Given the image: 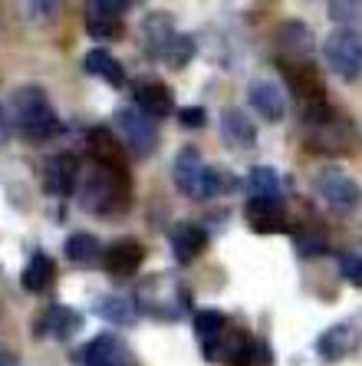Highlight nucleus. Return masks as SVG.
I'll list each match as a JSON object with an SVG mask.
<instances>
[{"label":"nucleus","mask_w":362,"mask_h":366,"mask_svg":"<svg viewBox=\"0 0 362 366\" xmlns=\"http://www.w3.org/2000/svg\"><path fill=\"white\" fill-rule=\"evenodd\" d=\"M139 0H96V7H102L106 14H112V17H122L129 7H135Z\"/></svg>","instance_id":"f704fd0d"},{"label":"nucleus","mask_w":362,"mask_h":366,"mask_svg":"<svg viewBox=\"0 0 362 366\" xmlns=\"http://www.w3.org/2000/svg\"><path fill=\"white\" fill-rule=\"evenodd\" d=\"M10 106H14V119H17L20 136L30 139V142H46V139H53L59 132V116L40 86L14 89Z\"/></svg>","instance_id":"f03ea898"},{"label":"nucleus","mask_w":362,"mask_h":366,"mask_svg":"<svg viewBox=\"0 0 362 366\" xmlns=\"http://www.w3.org/2000/svg\"><path fill=\"white\" fill-rule=\"evenodd\" d=\"M86 152L93 155V165H102V169H126V162H122V142L116 139V132H112L109 126L89 129Z\"/></svg>","instance_id":"f8f14e48"},{"label":"nucleus","mask_w":362,"mask_h":366,"mask_svg":"<svg viewBox=\"0 0 362 366\" xmlns=\"http://www.w3.org/2000/svg\"><path fill=\"white\" fill-rule=\"evenodd\" d=\"M247 224L257 234H280L286 228L283 204L270 202V198H251V204H247Z\"/></svg>","instance_id":"dca6fc26"},{"label":"nucleus","mask_w":362,"mask_h":366,"mask_svg":"<svg viewBox=\"0 0 362 366\" xmlns=\"http://www.w3.org/2000/svg\"><path fill=\"white\" fill-rule=\"evenodd\" d=\"M76 182H79V159L73 152H56L46 162V192L50 195H59V198L73 195Z\"/></svg>","instance_id":"9b49d317"},{"label":"nucleus","mask_w":362,"mask_h":366,"mask_svg":"<svg viewBox=\"0 0 362 366\" xmlns=\"http://www.w3.org/2000/svg\"><path fill=\"white\" fill-rule=\"evenodd\" d=\"M339 267H343V277L353 287H362V257L359 254H343L339 257Z\"/></svg>","instance_id":"2f4dec72"},{"label":"nucleus","mask_w":362,"mask_h":366,"mask_svg":"<svg viewBox=\"0 0 362 366\" xmlns=\"http://www.w3.org/2000/svg\"><path fill=\"white\" fill-rule=\"evenodd\" d=\"M135 109H142L149 119H169L175 112V96L161 83H139L135 86Z\"/></svg>","instance_id":"4468645a"},{"label":"nucleus","mask_w":362,"mask_h":366,"mask_svg":"<svg viewBox=\"0 0 362 366\" xmlns=\"http://www.w3.org/2000/svg\"><path fill=\"white\" fill-rule=\"evenodd\" d=\"M79 360H83V366H129L126 347H122L116 337H109V333L93 337V340L83 347Z\"/></svg>","instance_id":"2eb2a0df"},{"label":"nucleus","mask_w":362,"mask_h":366,"mask_svg":"<svg viewBox=\"0 0 362 366\" xmlns=\"http://www.w3.org/2000/svg\"><path fill=\"white\" fill-rule=\"evenodd\" d=\"M356 340H359V337H356L353 324H336L316 340V353H320L323 360H343L356 350Z\"/></svg>","instance_id":"aec40b11"},{"label":"nucleus","mask_w":362,"mask_h":366,"mask_svg":"<svg viewBox=\"0 0 362 366\" xmlns=\"http://www.w3.org/2000/svg\"><path fill=\"white\" fill-rule=\"evenodd\" d=\"M102 261H106V271H109L112 277H129V274H135L142 267L145 247L139 244V241H116L112 247H106Z\"/></svg>","instance_id":"f3484780"},{"label":"nucleus","mask_w":362,"mask_h":366,"mask_svg":"<svg viewBox=\"0 0 362 366\" xmlns=\"http://www.w3.org/2000/svg\"><path fill=\"white\" fill-rule=\"evenodd\" d=\"M171 36H175V26L169 24V14H152V17L145 20V26H142L145 53H152V56H161Z\"/></svg>","instance_id":"5701e85b"},{"label":"nucleus","mask_w":362,"mask_h":366,"mask_svg":"<svg viewBox=\"0 0 362 366\" xmlns=\"http://www.w3.org/2000/svg\"><path fill=\"white\" fill-rule=\"evenodd\" d=\"M116 129H119V136H122V142L129 145V152L139 155V159H149L161 142L155 122L149 119L142 109H119L116 112Z\"/></svg>","instance_id":"39448f33"},{"label":"nucleus","mask_w":362,"mask_h":366,"mask_svg":"<svg viewBox=\"0 0 362 366\" xmlns=\"http://www.w3.org/2000/svg\"><path fill=\"white\" fill-rule=\"evenodd\" d=\"M83 330V314L73 307L50 304L46 310H40V317L34 320L36 337H53V340H69L73 333Z\"/></svg>","instance_id":"1a4fd4ad"},{"label":"nucleus","mask_w":362,"mask_h":366,"mask_svg":"<svg viewBox=\"0 0 362 366\" xmlns=\"http://www.w3.org/2000/svg\"><path fill=\"white\" fill-rule=\"evenodd\" d=\"M296 247H300L303 254H320L323 247H326V241H323V234H316V231H296Z\"/></svg>","instance_id":"473e14b6"},{"label":"nucleus","mask_w":362,"mask_h":366,"mask_svg":"<svg viewBox=\"0 0 362 366\" xmlns=\"http://www.w3.org/2000/svg\"><path fill=\"white\" fill-rule=\"evenodd\" d=\"M96 314L112 320L119 327H132L135 324V307L126 297H99L96 300Z\"/></svg>","instance_id":"cd10ccee"},{"label":"nucleus","mask_w":362,"mask_h":366,"mask_svg":"<svg viewBox=\"0 0 362 366\" xmlns=\"http://www.w3.org/2000/svg\"><path fill=\"white\" fill-rule=\"evenodd\" d=\"M129 198H132V185H129V169H102L93 165V172L86 175L83 188H79V202L86 212L99 214V218H112V214L129 212Z\"/></svg>","instance_id":"f257e3e1"},{"label":"nucleus","mask_w":362,"mask_h":366,"mask_svg":"<svg viewBox=\"0 0 362 366\" xmlns=\"http://www.w3.org/2000/svg\"><path fill=\"white\" fill-rule=\"evenodd\" d=\"M10 139V119H7V109L0 106V145Z\"/></svg>","instance_id":"c9c22d12"},{"label":"nucleus","mask_w":362,"mask_h":366,"mask_svg":"<svg viewBox=\"0 0 362 366\" xmlns=\"http://www.w3.org/2000/svg\"><path fill=\"white\" fill-rule=\"evenodd\" d=\"M247 188H251V198H270V202H280V192H283L280 175L273 169H267V165L251 169V175H247Z\"/></svg>","instance_id":"bb28decb"},{"label":"nucleus","mask_w":362,"mask_h":366,"mask_svg":"<svg viewBox=\"0 0 362 366\" xmlns=\"http://www.w3.org/2000/svg\"><path fill=\"white\" fill-rule=\"evenodd\" d=\"M20 284H24L26 294H43V290H50L56 284V261L50 254H34L30 257V264L24 267L20 274Z\"/></svg>","instance_id":"6ab92c4d"},{"label":"nucleus","mask_w":362,"mask_h":366,"mask_svg":"<svg viewBox=\"0 0 362 366\" xmlns=\"http://www.w3.org/2000/svg\"><path fill=\"white\" fill-rule=\"evenodd\" d=\"M139 304L149 310L152 317H161V320H178L181 310L188 304V294L181 290V284H171L169 287H159V274L152 281H145L142 290H139Z\"/></svg>","instance_id":"6e6552de"},{"label":"nucleus","mask_w":362,"mask_h":366,"mask_svg":"<svg viewBox=\"0 0 362 366\" xmlns=\"http://www.w3.org/2000/svg\"><path fill=\"white\" fill-rule=\"evenodd\" d=\"M221 129H224V139L234 145H253L257 142V129H253V122L247 119L241 109H224V116H221Z\"/></svg>","instance_id":"393cba45"},{"label":"nucleus","mask_w":362,"mask_h":366,"mask_svg":"<svg viewBox=\"0 0 362 366\" xmlns=\"http://www.w3.org/2000/svg\"><path fill=\"white\" fill-rule=\"evenodd\" d=\"M326 7L339 24H349V20H356L362 14V0H326Z\"/></svg>","instance_id":"7c9ffc66"},{"label":"nucleus","mask_w":362,"mask_h":366,"mask_svg":"<svg viewBox=\"0 0 362 366\" xmlns=\"http://www.w3.org/2000/svg\"><path fill=\"white\" fill-rule=\"evenodd\" d=\"M83 66H86V73H93V76H99V79H106L109 86H126V66L112 56L109 50H102V46H96V50H89L86 53V60H83Z\"/></svg>","instance_id":"412c9836"},{"label":"nucleus","mask_w":362,"mask_h":366,"mask_svg":"<svg viewBox=\"0 0 362 366\" xmlns=\"http://www.w3.org/2000/svg\"><path fill=\"white\" fill-rule=\"evenodd\" d=\"M63 251H66V257L73 261V264L86 267L93 264L96 257H99V241H96V234H89V231H73L66 238V244H63Z\"/></svg>","instance_id":"a878e982"},{"label":"nucleus","mask_w":362,"mask_h":366,"mask_svg":"<svg viewBox=\"0 0 362 366\" xmlns=\"http://www.w3.org/2000/svg\"><path fill=\"white\" fill-rule=\"evenodd\" d=\"M86 30L96 40H116V36H122L126 26H122V17H112L102 7H96V0H89V7H86Z\"/></svg>","instance_id":"b1692460"},{"label":"nucleus","mask_w":362,"mask_h":366,"mask_svg":"<svg viewBox=\"0 0 362 366\" xmlns=\"http://www.w3.org/2000/svg\"><path fill=\"white\" fill-rule=\"evenodd\" d=\"M277 43L293 56V63H306V56H310V50H313V34L300 24V20H286L280 36H277Z\"/></svg>","instance_id":"4be33fe9"},{"label":"nucleus","mask_w":362,"mask_h":366,"mask_svg":"<svg viewBox=\"0 0 362 366\" xmlns=\"http://www.w3.org/2000/svg\"><path fill=\"white\" fill-rule=\"evenodd\" d=\"M59 7H63V0H20V14L36 26L53 24L56 14H59Z\"/></svg>","instance_id":"c85d7f7f"},{"label":"nucleus","mask_w":362,"mask_h":366,"mask_svg":"<svg viewBox=\"0 0 362 366\" xmlns=\"http://www.w3.org/2000/svg\"><path fill=\"white\" fill-rule=\"evenodd\" d=\"M194 56V40L191 36H185V34H175L169 40V46H165V53H161V60L169 63V66H185L188 60Z\"/></svg>","instance_id":"c756f323"},{"label":"nucleus","mask_w":362,"mask_h":366,"mask_svg":"<svg viewBox=\"0 0 362 366\" xmlns=\"http://www.w3.org/2000/svg\"><path fill=\"white\" fill-rule=\"evenodd\" d=\"M178 122L188 129H201L204 126V109L201 106H188V109H178Z\"/></svg>","instance_id":"72a5a7b5"},{"label":"nucleus","mask_w":362,"mask_h":366,"mask_svg":"<svg viewBox=\"0 0 362 366\" xmlns=\"http://www.w3.org/2000/svg\"><path fill=\"white\" fill-rule=\"evenodd\" d=\"M247 99H251V106L261 112L267 122L283 119L286 99H283V93H280L277 83H270V79H257V83L247 86Z\"/></svg>","instance_id":"a211bd4d"},{"label":"nucleus","mask_w":362,"mask_h":366,"mask_svg":"<svg viewBox=\"0 0 362 366\" xmlns=\"http://www.w3.org/2000/svg\"><path fill=\"white\" fill-rule=\"evenodd\" d=\"M316 192H320L323 202L339 208V212H353L362 198L359 185L353 182V175L343 172L339 165H326V169L316 172Z\"/></svg>","instance_id":"0eeeda50"},{"label":"nucleus","mask_w":362,"mask_h":366,"mask_svg":"<svg viewBox=\"0 0 362 366\" xmlns=\"http://www.w3.org/2000/svg\"><path fill=\"white\" fill-rule=\"evenodd\" d=\"M283 73H286V83L293 86V93L303 99V109L326 102V93H323L320 76H316L306 63H286L283 60Z\"/></svg>","instance_id":"ddd939ff"},{"label":"nucleus","mask_w":362,"mask_h":366,"mask_svg":"<svg viewBox=\"0 0 362 366\" xmlns=\"http://www.w3.org/2000/svg\"><path fill=\"white\" fill-rule=\"evenodd\" d=\"M303 119H306V142H310L313 149H320V152H326V155H339L353 145V129H349V122H346L343 116H336L326 102L303 109Z\"/></svg>","instance_id":"20e7f679"},{"label":"nucleus","mask_w":362,"mask_h":366,"mask_svg":"<svg viewBox=\"0 0 362 366\" xmlns=\"http://www.w3.org/2000/svg\"><path fill=\"white\" fill-rule=\"evenodd\" d=\"M323 53H326L329 66L336 69L343 79H356L362 73V40L353 30H333L323 43Z\"/></svg>","instance_id":"423d86ee"},{"label":"nucleus","mask_w":362,"mask_h":366,"mask_svg":"<svg viewBox=\"0 0 362 366\" xmlns=\"http://www.w3.org/2000/svg\"><path fill=\"white\" fill-rule=\"evenodd\" d=\"M175 185L181 195L194 198V202H204V198L218 195V192H224V188H234V179H224L218 169H211L208 162L201 159V152L198 149H181L175 159Z\"/></svg>","instance_id":"7ed1b4c3"},{"label":"nucleus","mask_w":362,"mask_h":366,"mask_svg":"<svg viewBox=\"0 0 362 366\" xmlns=\"http://www.w3.org/2000/svg\"><path fill=\"white\" fill-rule=\"evenodd\" d=\"M169 241H171V254H175L178 264H191V261L201 257L204 247H208V231L194 222H181L171 228Z\"/></svg>","instance_id":"9d476101"}]
</instances>
